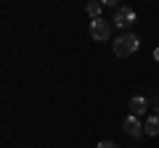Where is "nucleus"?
<instances>
[{
	"mask_svg": "<svg viewBox=\"0 0 159 148\" xmlns=\"http://www.w3.org/2000/svg\"><path fill=\"white\" fill-rule=\"evenodd\" d=\"M127 106H130V114H133V116H141V114H146V108H148V101H146L143 95H133Z\"/></svg>",
	"mask_w": 159,
	"mask_h": 148,
	"instance_id": "obj_5",
	"label": "nucleus"
},
{
	"mask_svg": "<svg viewBox=\"0 0 159 148\" xmlns=\"http://www.w3.org/2000/svg\"><path fill=\"white\" fill-rule=\"evenodd\" d=\"M135 21H138V13L133 11L130 6H119L117 11H114V21L111 24H117L119 29H130Z\"/></svg>",
	"mask_w": 159,
	"mask_h": 148,
	"instance_id": "obj_2",
	"label": "nucleus"
},
{
	"mask_svg": "<svg viewBox=\"0 0 159 148\" xmlns=\"http://www.w3.org/2000/svg\"><path fill=\"white\" fill-rule=\"evenodd\" d=\"M114 48V56L125 58V56H133V53L141 48V37H138L135 32H119V37L111 42Z\"/></svg>",
	"mask_w": 159,
	"mask_h": 148,
	"instance_id": "obj_1",
	"label": "nucleus"
},
{
	"mask_svg": "<svg viewBox=\"0 0 159 148\" xmlns=\"http://www.w3.org/2000/svg\"><path fill=\"white\" fill-rule=\"evenodd\" d=\"M143 132H146L148 137H157V135H159V114L148 116V119L143 122Z\"/></svg>",
	"mask_w": 159,
	"mask_h": 148,
	"instance_id": "obj_6",
	"label": "nucleus"
},
{
	"mask_svg": "<svg viewBox=\"0 0 159 148\" xmlns=\"http://www.w3.org/2000/svg\"><path fill=\"white\" fill-rule=\"evenodd\" d=\"M85 13L90 16V21H96V19H103V6L98 3V0H93V3H88V6H85Z\"/></svg>",
	"mask_w": 159,
	"mask_h": 148,
	"instance_id": "obj_7",
	"label": "nucleus"
},
{
	"mask_svg": "<svg viewBox=\"0 0 159 148\" xmlns=\"http://www.w3.org/2000/svg\"><path fill=\"white\" fill-rule=\"evenodd\" d=\"M90 37L96 42H106L109 37H111V21H106V19H96V21H90Z\"/></svg>",
	"mask_w": 159,
	"mask_h": 148,
	"instance_id": "obj_3",
	"label": "nucleus"
},
{
	"mask_svg": "<svg viewBox=\"0 0 159 148\" xmlns=\"http://www.w3.org/2000/svg\"><path fill=\"white\" fill-rule=\"evenodd\" d=\"M96 148H119V146H117V143H111V140H101Z\"/></svg>",
	"mask_w": 159,
	"mask_h": 148,
	"instance_id": "obj_8",
	"label": "nucleus"
},
{
	"mask_svg": "<svg viewBox=\"0 0 159 148\" xmlns=\"http://www.w3.org/2000/svg\"><path fill=\"white\" fill-rule=\"evenodd\" d=\"M154 61H157V63H159V45H157V48H154Z\"/></svg>",
	"mask_w": 159,
	"mask_h": 148,
	"instance_id": "obj_10",
	"label": "nucleus"
},
{
	"mask_svg": "<svg viewBox=\"0 0 159 148\" xmlns=\"http://www.w3.org/2000/svg\"><path fill=\"white\" fill-rule=\"evenodd\" d=\"M101 6H111V8H119V0H98Z\"/></svg>",
	"mask_w": 159,
	"mask_h": 148,
	"instance_id": "obj_9",
	"label": "nucleus"
},
{
	"mask_svg": "<svg viewBox=\"0 0 159 148\" xmlns=\"http://www.w3.org/2000/svg\"><path fill=\"white\" fill-rule=\"evenodd\" d=\"M122 130H125L130 137H143V135H146V132H143V122H141V116H133V114L122 119Z\"/></svg>",
	"mask_w": 159,
	"mask_h": 148,
	"instance_id": "obj_4",
	"label": "nucleus"
}]
</instances>
